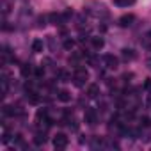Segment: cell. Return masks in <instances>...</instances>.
Here are the masks:
<instances>
[{
    "instance_id": "obj_10",
    "label": "cell",
    "mask_w": 151,
    "mask_h": 151,
    "mask_svg": "<svg viewBox=\"0 0 151 151\" xmlns=\"http://www.w3.org/2000/svg\"><path fill=\"white\" fill-rule=\"evenodd\" d=\"M87 96L89 98H98L100 96V86L98 84H91L89 89H87Z\"/></svg>"
},
{
    "instance_id": "obj_18",
    "label": "cell",
    "mask_w": 151,
    "mask_h": 151,
    "mask_svg": "<svg viewBox=\"0 0 151 151\" xmlns=\"http://www.w3.org/2000/svg\"><path fill=\"white\" fill-rule=\"evenodd\" d=\"M142 45H144L146 48H151V30H149V32L142 37Z\"/></svg>"
},
{
    "instance_id": "obj_17",
    "label": "cell",
    "mask_w": 151,
    "mask_h": 151,
    "mask_svg": "<svg viewBox=\"0 0 151 151\" xmlns=\"http://www.w3.org/2000/svg\"><path fill=\"white\" fill-rule=\"evenodd\" d=\"M36 119H37V123H45L46 119H48V112H46V109H39L37 110V114H36Z\"/></svg>"
},
{
    "instance_id": "obj_12",
    "label": "cell",
    "mask_w": 151,
    "mask_h": 151,
    "mask_svg": "<svg viewBox=\"0 0 151 151\" xmlns=\"http://www.w3.org/2000/svg\"><path fill=\"white\" fill-rule=\"evenodd\" d=\"M57 75H59V80H60V82H69V80H73V77H71L66 69H59Z\"/></svg>"
},
{
    "instance_id": "obj_6",
    "label": "cell",
    "mask_w": 151,
    "mask_h": 151,
    "mask_svg": "<svg viewBox=\"0 0 151 151\" xmlns=\"http://www.w3.org/2000/svg\"><path fill=\"white\" fill-rule=\"evenodd\" d=\"M48 22H50L52 25H62V23H66V22H64V16L59 14V13H50V14H48Z\"/></svg>"
},
{
    "instance_id": "obj_9",
    "label": "cell",
    "mask_w": 151,
    "mask_h": 151,
    "mask_svg": "<svg viewBox=\"0 0 151 151\" xmlns=\"http://www.w3.org/2000/svg\"><path fill=\"white\" fill-rule=\"evenodd\" d=\"M57 100L62 103H68V101H71V93L68 89H60V91H57Z\"/></svg>"
},
{
    "instance_id": "obj_13",
    "label": "cell",
    "mask_w": 151,
    "mask_h": 151,
    "mask_svg": "<svg viewBox=\"0 0 151 151\" xmlns=\"http://www.w3.org/2000/svg\"><path fill=\"white\" fill-rule=\"evenodd\" d=\"M91 43H93V48H94V50H101V48L105 46L103 37H91Z\"/></svg>"
},
{
    "instance_id": "obj_14",
    "label": "cell",
    "mask_w": 151,
    "mask_h": 151,
    "mask_svg": "<svg viewBox=\"0 0 151 151\" xmlns=\"http://www.w3.org/2000/svg\"><path fill=\"white\" fill-rule=\"evenodd\" d=\"M43 48H45V43H43L41 39H34V41H32V52H34V53L43 52Z\"/></svg>"
},
{
    "instance_id": "obj_7",
    "label": "cell",
    "mask_w": 151,
    "mask_h": 151,
    "mask_svg": "<svg viewBox=\"0 0 151 151\" xmlns=\"http://www.w3.org/2000/svg\"><path fill=\"white\" fill-rule=\"evenodd\" d=\"M117 22H119V25H121V27H130V25L135 22V16H133V14H123Z\"/></svg>"
},
{
    "instance_id": "obj_27",
    "label": "cell",
    "mask_w": 151,
    "mask_h": 151,
    "mask_svg": "<svg viewBox=\"0 0 151 151\" xmlns=\"http://www.w3.org/2000/svg\"><path fill=\"white\" fill-rule=\"evenodd\" d=\"M146 103H147V107H149V109H151V94H149V96H147V101H146Z\"/></svg>"
},
{
    "instance_id": "obj_3",
    "label": "cell",
    "mask_w": 151,
    "mask_h": 151,
    "mask_svg": "<svg viewBox=\"0 0 151 151\" xmlns=\"http://www.w3.org/2000/svg\"><path fill=\"white\" fill-rule=\"evenodd\" d=\"M84 119H86V123H87V124L94 126V124L98 123V112H96L94 109L87 107V109H86V112H84Z\"/></svg>"
},
{
    "instance_id": "obj_11",
    "label": "cell",
    "mask_w": 151,
    "mask_h": 151,
    "mask_svg": "<svg viewBox=\"0 0 151 151\" xmlns=\"http://www.w3.org/2000/svg\"><path fill=\"white\" fill-rule=\"evenodd\" d=\"M46 142V133L45 132H37L36 135H34V144L36 146H43Z\"/></svg>"
},
{
    "instance_id": "obj_5",
    "label": "cell",
    "mask_w": 151,
    "mask_h": 151,
    "mask_svg": "<svg viewBox=\"0 0 151 151\" xmlns=\"http://www.w3.org/2000/svg\"><path fill=\"white\" fill-rule=\"evenodd\" d=\"M103 62H105V66H107L109 69H116V68L119 66V59H117L116 55H110V53L103 57Z\"/></svg>"
},
{
    "instance_id": "obj_25",
    "label": "cell",
    "mask_w": 151,
    "mask_h": 151,
    "mask_svg": "<svg viewBox=\"0 0 151 151\" xmlns=\"http://www.w3.org/2000/svg\"><path fill=\"white\" fill-rule=\"evenodd\" d=\"M9 140H11V135L6 132V133H4V137H2V142H9Z\"/></svg>"
},
{
    "instance_id": "obj_20",
    "label": "cell",
    "mask_w": 151,
    "mask_h": 151,
    "mask_svg": "<svg viewBox=\"0 0 151 151\" xmlns=\"http://www.w3.org/2000/svg\"><path fill=\"white\" fill-rule=\"evenodd\" d=\"M140 126H144V128H149V126H151V117H147V116L140 117Z\"/></svg>"
},
{
    "instance_id": "obj_21",
    "label": "cell",
    "mask_w": 151,
    "mask_h": 151,
    "mask_svg": "<svg viewBox=\"0 0 151 151\" xmlns=\"http://www.w3.org/2000/svg\"><path fill=\"white\" fill-rule=\"evenodd\" d=\"M62 46H64L66 50H73V46H75V41H73V39H64Z\"/></svg>"
},
{
    "instance_id": "obj_2",
    "label": "cell",
    "mask_w": 151,
    "mask_h": 151,
    "mask_svg": "<svg viewBox=\"0 0 151 151\" xmlns=\"http://www.w3.org/2000/svg\"><path fill=\"white\" fill-rule=\"evenodd\" d=\"M87 78H89V73L86 71V68L77 66V71H75V75H73V84L77 87H82L87 82Z\"/></svg>"
},
{
    "instance_id": "obj_16",
    "label": "cell",
    "mask_w": 151,
    "mask_h": 151,
    "mask_svg": "<svg viewBox=\"0 0 151 151\" xmlns=\"http://www.w3.org/2000/svg\"><path fill=\"white\" fill-rule=\"evenodd\" d=\"M137 0H114V6L117 7H128V6H133Z\"/></svg>"
},
{
    "instance_id": "obj_4",
    "label": "cell",
    "mask_w": 151,
    "mask_h": 151,
    "mask_svg": "<svg viewBox=\"0 0 151 151\" xmlns=\"http://www.w3.org/2000/svg\"><path fill=\"white\" fill-rule=\"evenodd\" d=\"M68 142H69V139H68L66 133H57V135L53 137V147H55V149H64V147L68 146Z\"/></svg>"
},
{
    "instance_id": "obj_23",
    "label": "cell",
    "mask_w": 151,
    "mask_h": 151,
    "mask_svg": "<svg viewBox=\"0 0 151 151\" xmlns=\"http://www.w3.org/2000/svg\"><path fill=\"white\" fill-rule=\"evenodd\" d=\"M9 11H11V9H9V4H7L6 0H4V2H2V13H4V14H7Z\"/></svg>"
},
{
    "instance_id": "obj_8",
    "label": "cell",
    "mask_w": 151,
    "mask_h": 151,
    "mask_svg": "<svg viewBox=\"0 0 151 151\" xmlns=\"http://www.w3.org/2000/svg\"><path fill=\"white\" fill-rule=\"evenodd\" d=\"M121 57H123V60L130 62V60H135L137 53H135V50H132V48H124V50L121 52Z\"/></svg>"
},
{
    "instance_id": "obj_1",
    "label": "cell",
    "mask_w": 151,
    "mask_h": 151,
    "mask_svg": "<svg viewBox=\"0 0 151 151\" xmlns=\"http://www.w3.org/2000/svg\"><path fill=\"white\" fill-rule=\"evenodd\" d=\"M86 13L94 16V18H109V9L101 2H94V0H87L86 2Z\"/></svg>"
},
{
    "instance_id": "obj_15",
    "label": "cell",
    "mask_w": 151,
    "mask_h": 151,
    "mask_svg": "<svg viewBox=\"0 0 151 151\" xmlns=\"http://www.w3.org/2000/svg\"><path fill=\"white\" fill-rule=\"evenodd\" d=\"M27 100L32 103V105H36V103H39V96H37V93L36 91H27Z\"/></svg>"
},
{
    "instance_id": "obj_24",
    "label": "cell",
    "mask_w": 151,
    "mask_h": 151,
    "mask_svg": "<svg viewBox=\"0 0 151 151\" xmlns=\"http://www.w3.org/2000/svg\"><path fill=\"white\" fill-rule=\"evenodd\" d=\"M36 75H37V77H43V75H45V68H36Z\"/></svg>"
},
{
    "instance_id": "obj_22",
    "label": "cell",
    "mask_w": 151,
    "mask_h": 151,
    "mask_svg": "<svg viewBox=\"0 0 151 151\" xmlns=\"http://www.w3.org/2000/svg\"><path fill=\"white\" fill-rule=\"evenodd\" d=\"M46 20H48V16H39L37 18V27H45L46 25Z\"/></svg>"
},
{
    "instance_id": "obj_26",
    "label": "cell",
    "mask_w": 151,
    "mask_h": 151,
    "mask_svg": "<svg viewBox=\"0 0 151 151\" xmlns=\"http://www.w3.org/2000/svg\"><path fill=\"white\" fill-rule=\"evenodd\" d=\"M144 87H146V89H151V78H147V80L144 82Z\"/></svg>"
},
{
    "instance_id": "obj_19",
    "label": "cell",
    "mask_w": 151,
    "mask_h": 151,
    "mask_svg": "<svg viewBox=\"0 0 151 151\" xmlns=\"http://www.w3.org/2000/svg\"><path fill=\"white\" fill-rule=\"evenodd\" d=\"M30 73H32V66L30 64H23L22 66V75H23V77H29Z\"/></svg>"
}]
</instances>
